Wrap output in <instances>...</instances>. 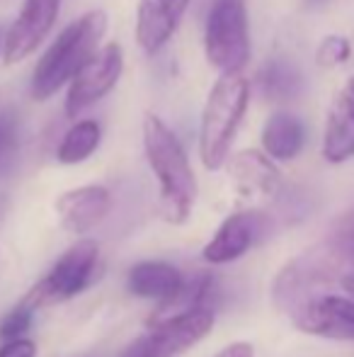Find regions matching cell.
<instances>
[{
    "label": "cell",
    "mask_w": 354,
    "mask_h": 357,
    "mask_svg": "<svg viewBox=\"0 0 354 357\" xmlns=\"http://www.w3.org/2000/svg\"><path fill=\"white\" fill-rule=\"evenodd\" d=\"M141 132L148 168L158 180V212L168 224H184L197 202V175L187 151L177 134L153 112H146Z\"/></svg>",
    "instance_id": "obj_1"
},
{
    "label": "cell",
    "mask_w": 354,
    "mask_h": 357,
    "mask_svg": "<svg viewBox=\"0 0 354 357\" xmlns=\"http://www.w3.org/2000/svg\"><path fill=\"white\" fill-rule=\"evenodd\" d=\"M104 34H107V13L99 8L88 10L78 20L68 22L34 66L29 80L32 100L47 102L58 90L66 88L73 75L83 68V63L99 52Z\"/></svg>",
    "instance_id": "obj_2"
},
{
    "label": "cell",
    "mask_w": 354,
    "mask_h": 357,
    "mask_svg": "<svg viewBox=\"0 0 354 357\" xmlns=\"http://www.w3.org/2000/svg\"><path fill=\"white\" fill-rule=\"evenodd\" d=\"M250 105V80L243 73H221L209 90L199 119V158L207 170L228 163L231 146Z\"/></svg>",
    "instance_id": "obj_3"
},
{
    "label": "cell",
    "mask_w": 354,
    "mask_h": 357,
    "mask_svg": "<svg viewBox=\"0 0 354 357\" xmlns=\"http://www.w3.org/2000/svg\"><path fill=\"white\" fill-rule=\"evenodd\" d=\"M250 22L246 0H214L204 22V56L214 71L243 73L250 61Z\"/></svg>",
    "instance_id": "obj_4"
},
{
    "label": "cell",
    "mask_w": 354,
    "mask_h": 357,
    "mask_svg": "<svg viewBox=\"0 0 354 357\" xmlns=\"http://www.w3.org/2000/svg\"><path fill=\"white\" fill-rule=\"evenodd\" d=\"M214 331L211 309H192L156 319L119 357H179Z\"/></svg>",
    "instance_id": "obj_5"
},
{
    "label": "cell",
    "mask_w": 354,
    "mask_h": 357,
    "mask_svg": "<svg viewBox=\"0 0 354 357\" xmlns=\"http://www.w3.org/2000/svg\"><path fill=\"white\" fill-rule=\"evenodd\" d=\"M99 265V245L92 238H81L51 265L44 280L29 291V299L37 306L61 304L88 289Z\"/></svg>",
    "instance_id": "obj_6"
},
{
    "label": "cell",
    "mask_w": 354,
    "mask_h": 357,
    "mask_svg": "<svg viewBox=\"0 0 354 357\" xmlns=\"http://www.w3.org/2000/svg\"><path fill=\"white\" fill-rule=\"evenodd\" d=\"M124 73V49L119 42H107L90 56L83 68L66 85L63 112L68 119H78L83 112L104 100L119 85Z\"/></svg>",
    "instance_id": "obj_7"
},
{
    "label": "cell",
    "mask_w": 354,
    "mask_h": 357,
    "mask_svg": "<svg viewBox=\"0 0 354 357\" xmlns=\"http://www.w3.org/2000/svg\"><path fill=\"white\" fill-rule=\"evenodd\" d=\"M291 324L308 335L328 340H354V296L316 291L287 311Z\"/></svg>",
    "instance_id": "obj_8"
},
{
    "label": "cell",
    "mask_w": 354,
    "mask_h": 357,
    "mask_svg": "<svg viewBox=\"0 0 354 357\" xmlns=\"http://www.w3.org/2000/svg\"><path fill=\"white\" fill-rule=\"evenodd\" d=\"M61 3L63 0H24L17 17L5 27L3 61L8 66L24 61L47 42L58 22Z\"/></svg>",
    "instance_id": "obj_9"
},
{
    "label": "cell",
    "mask_w": 354,
    "mask_h": 357,
    "mask_svg": "<svg viewBox=\"0 0 354 357\" xmlns=\"http://www.w3.org/2000/svg\"><path fill=\"white\" fill-rule=\"evenodd\" d=\"M265 226V216L260 212H233L221 221L218 231L211 236L202 250V258L209 265H226L243 258L260 238V231Z\"/></svg>",
    "instance_id": "obj_10"
},
{
    "label": "cell",
    "mask_w": 354,
    "mask_h": 357,
    "mask_svg": "<svg viewBox=\"0 0 354 357\" xmlns=\"http://www.w3.org/2000/svg\"><path fill=\"white\" fill-rule=\"evenodd\" d=\"M192 0H138L136 44L143 54L156 56L179 29Z\"/></svg>",
    "instance_id": "obj_11"
},
{
    "label": "cell",
    "mask_w": 354,
    "mask_h": 357,
    "mask_svg": "<svg viewBox=\"0 0 354 357\" xmlns=\"http://www.w3.org/2000/svg\"><path fill=\"white\" fill-rule=\"evenodd\" d=\"M321 153L332 165L354 158V75L345 80L328 107Z\"/></svg>",
    "instance_id": "obj_12"
},
{
    "label": "cell",
    "mask_w": 354,
    "mask_h": 357,
    "mask_svg": "<svg viewBox=\"0 0 354 357\" xmlns=\"http://www.w3.org/2000/svg\"><path fill=\"white\" fill-rule=\"evenodd\" d=\"M58 221L71 234H88L99 224L112 209V195L104 185H83V188L68 190L54 204Z\"/></svg>",
    "instance_id": "obj_13"
},
{
    "label": "cell",
    "mask_w": 354,
    "mask_h": 357,
    "mask_svg": "<svg viewBox=\"0 0 354 357\" xmlns=\"http://www.w3.org/2000/svg\"><path fill=\"white\" fill-rule=\"evenodd\" d=\"M184 275L166 260H141L127 275V289L138 299H148L158 306H166L179 294Z\"/></svg>",
    "instance_id": "obj_14"
},
{
    "label": "cell",
    "mask_w": 354,
    "mask_h": 357,
    "mask_svg": "<svg viewBox=\"0 0 354 357\" xmlns=\"http://www.w3.org/2000/svg\"><path fill=\"white\" fill-rule=\"evenodd\" d=\"M228 173L246 195L272 197L282 185V173L265 151L246 149L236 153L228 163Z\"/></svg>",
    "instance_id": "obj_15"
},
{
    "label": "cell",
    "mask_w": 354,
    "mask_h": 357,
    "mask_svg": "<svg viewBox=\"0 0 354 357\" xmlns=\"http://www.w3.org/2000/svg\"><path fill=\"white\" fill-rule=\"evenodd\" d=\"M262 151L272 160H293L303 151L306 144V127L296 114L287 112V109H279V112L269 114L265 127L260 134Z\"/></svg>",
    "instance_id": "obj_16"
},
{
    "label": "cell",
    "mask_w": 354,
    "mask_h": 357,
    "mask_svg": "<svg viewBox=\"0 0 354 357\" xmlns=\"http://www.w3.org/2000/svg\"><path fill=\"white\" fill-rule=\"evenodd\" d=\"M255 83L267 102H291L301 95L303 75L287 59H269L257 71Z\"/></svg>",
    "instance_id": "obj_17"
},
{
    "label": "cell",
    "mask_w": 354,
    "mask_h": 357,
    "mask_svg": "<svg viewBox=\"0 0 354 357\" xmlns=\"http://www.w3.org/2000/svg\"><path fill=\"white\" fill-rule=\"evenodd\" d=\"M99 142H102V127H99L97 119H78L63 134L61 144L56 149V160L63 165L86 163L99 149Z\"/></svg>",
    "instance_id": "obj_18"
},
{
    "label": "cell",
    "mask_w": 354,
    "mask_h": 357,
    "mask_svg": "<svg viewBox=\"0 0 354 357\" xmlns=\"http://www.w3.org/2000/svg\"><path fill=\"white\" fill-rule=\"evenodd\" d=\"M325 245L347 270H354V209L332 224Z\"/></svg>",
    "instance_id": "obj_19"
},
{
    "label": "cell",
    "mask_w": 354,
    "mask_h": 357,
    "mask_svg": "<svg viewBox=\"0 0 354 357\" xmlns=\"http://www.w3.org/2000/svg\"><path fill=\"white\" fill-rule=\"evenodd\" d=\"M39 306L34 304L29 296H24L15 309H10L8 314L3 316L0 321V340H13V338H22L29 328H32V319H34V311Z\"/></svg>",
    "instance_id": "obj_20"
},
{
    "label": "cell",
    "mask_w": 354,
    "mask_h": 357,
    "mask_svg": "<svg viewBox=\"0 0 354 357\" xmlns=\"http://www.w3.org/2000/svg\"><path fill=\"white\" fill-rule=\"evenodd\" d=\"M352 56V44L342 34H328L316 49V63L321 68H337Z\"/></svg>",
    "instance_id": "obj_21"
},
{
    "label": "cell",
    "mask_w": 354,
    "mask_h": 357,
    "mask_svg": "<svg viewBox=\"0 0 354 357\" xmlns=\"http://www.w3.org/2000/svg\"><path fill=\"white\" fill-rule=\"evenodd\" d=\"M0 357H37V343L27 335L13 340H3L0 345Z\"/></svg>",
    "instance_id": "obj_22"
},
{
    "label": "cell",
    "mask_w": 354,
    "mask_h": 357,
    "mask_svg": "<svg viewBox=\"0 0 354 357\" xmlns=\"http://www.w3.org/2000/svg\"><path fill=\"white\" fill-rule=\"evenodd\" d=\"M17 146V129L10 114H0V160L8 158Z\"/></svg>",
    "instance_id": "obj_23"
},
{
    "label": "cell",
    "mask_w": 354,
    "mask_h": 357,
    "mask_svg": "<svg viewBox=\"0 0 354 357\" xmlns=\"http://www.w3.org/2000/svg\"><path fill=\"white\" fill-rule=\"evenodd\" d=\"M214 357H255V348L246 340H238V343H231L223 350H218Z\"/></svg>",
    "instance_id": "obj_24"
},
{
    "label": "cell",
    "mask_w": 354,
    "mask_h": 357,
    "mask_svg": "<svg viewBox=\"0 0 354 357\" xmlns=\"http://www.w3.org/2000/svg\"><path fill=\"white\" fill-rule=\"evenodd\" d=\"M340 287L342 291H347L350 296H354V270H350V273H345L340 278Z\"/></svg>",
    "instance_id": "obj_25"
},
{
    "label": "cell",
    "mask_w": 354,
    "mask_h": 357,
    "mask_svg": "<svg viewBox=\"0 0 354 357\" xmlns=\"http://www.w3.org/2000/svg\"><path fill=\"white\" fill-rule=\"evenodd\" d=\"M323 3H328V0H306L308 8H316V5H323Z\"/></svg>",
    "instance_id": "obj_26"
},
{
    "label": "cell",
    "mask_w": 354,
    "mask_h": 357,
    "mask_svg": "<svg viewBox=\"0 0 354 357\" xmlns=\"http://www.w3.org/2000/svg\"><path fill=\"white\" fill-rule=\"evenodd\" d=\"M3 44H5V27H0V56H3Z\"/></svg>",
    "instance_id": "obj_27"
}]
</instances>
